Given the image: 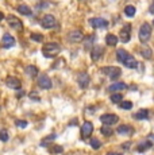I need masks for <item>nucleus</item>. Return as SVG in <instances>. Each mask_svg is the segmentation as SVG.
<instances>
[{"label":"nucleus","mask_w":154,"mask_h":155,"mask_svg":"<svg viewBox=\"0 0 154 155\" xmlns=\"http://www.w3.org/2000/svg\"><path fill=\"white\" fill-rule=\"evenodd\" d=\"M61 51V47L58 43L55 42H49V43H45L42 47V53L46 58H53Z\"/></svg>","instance_id":"1"},{"label":"nucleus","mask_w":154,"mask_h":155,"mask_svg":"<svg viewBox=\"0 0 154 155\" xmlns=\"http://www.w3.org/2000/svg\"><path fill=\"white\" fill-rule=\"evenodd\" d=\"M150 37H152V26L149 23H143L139 28V41L146 43L150 39Z\"/></svg>","instance_id":"2"},{"label":"nucleus","mask_w":154,"mask_h":155,"mask_svg":"<svg viewBox=\"0 0 154 155\" xmlns=\"http://www.w3.org/2000/svg\"><path fill=\"white\" fill-rule=\"evenodd\" d=\"M100 71H102L103 74H105V76H108L109 78H112V80L118 78V77L122 74V70L116 66H104L100 69Z\"/></svg>","instance_id":"3"},{"label":"nucleus","mask_w":154,"mask_h":155,"mask_svg":"<svg viewBox=\"0 0 154 155\" xmlns=\"http://www.w3.org/2000/svg\"><path fill=\"white\" fill-rule=\"evenodd\" d=\"M7 22H8V25H10V27L12 30H16V31H22V30H23L22 20L18 19V18L14 16V15H8V16H7Z\"/></svg>","instance_id":"4"},{"label":"nucleus","mask_w":154,"mask_h":155,"mask_svg":"<svg viewBox=\"0 0 154 155\" xmlns=\"http://www.w3.org/2000/svg\"><path fill=\"white\" fill-rule=\"evenodd\" d=\"M130 37H131V25H130V23H127V25H124L123 28L120 30L119 39H120V42L127 43L130 41Z\"/></svg>","instance_id":"5"},{"label":"nucleus","mask_w":154,"mask_h":155,"mask_svg":"<svg viewBox=\"0 0 154 155\" xmlns=\"http://www.w3.org/2000/svg\"><path fill=\"white\" fill-rule=\"evenodd\" d=\"M41 26L43 28H52L55 26V18L53 15H45V16L41 19Z\"/></svg>","instance_id":"6"},{"label":"nucleus","mask_w":154,"mask_h":155,"mask_svg":"<svg viewBox=\"0 0 154 155\" xmlns=\"http://www.w3.org/2000/svg\"><path fill=\"white\" fill-rule=\"evenodd\" d=\"M100 120H102L103 124H107V126H112V124L118 123V116L114 115V113H105V115L100 116Z\"/></svg>","instance_id":"7"},{"label":"nucleus","mask_w":154,"mask_h":155,"mask_svg":"<svg viewBox=\"0 0 154 155\" xmlns=\"http://www.w3.org/2000/svg\"><path fill=\"white\" fill-rule=\"evenodd\" d=\"M68 39L72 43H79L84 39V35H82V32L79 31V30H72V31L68 34Z\"/></svg>","instance_id":"8"},{"label":"nucleus","mask_w":154,"mask_h":155,"mask_svg":"<svg viewBox=\"0 0 154 155\" xmlns=\"http://www.w3.org/2000/svg\"><path fill=\"white\" fill-rule=\"evenodd\" d=\"M77 82H79L80 88L82 89L88 88V85H89V76L87 73H84V71H81V73L77 74Z\"/></svg>","instance_id":"9"},{"label":"nucleus","mask_w":154,"mask_h":155,"mask_svg":"<svg viewBox=\"0 0 154 155\" xmlns=\"http://www.w3.org/2000/svg\"><path fill=\"white\" fill-rule=\"evenodd\" d=\"M38 85H39V88H42V89H50L53 86L52 80H50L49 76H46V74L39 76V78H38Z\"/></svg>","instance_id":"10"},{"label":"nucleus","mask_w":154,"mask_h":155,"mask_svg":"<svg viewBox=\"0 0 154 155\" xmlns=\"http://www.w3.org/2000/svg\"><path fill=\"white\" fill-rule=\"evenodd\" d=\"M92 132H93V124L91 123V121H85L81 127V136L85 139L92 135Z\"/></svg>","instance_id":"11"},{"label":"nucleus","mask_w":154,"mask_h":155,"mask_svg":"<svg viewBox=\"0 0 154 155\" xmlns=\"http://www.w3.org/2000/svg\"><path fill=\"white\" fill-rule=\"evenodd\" d=\"M91 25H92L93 28H105V27H108V22L105 19H102V18H93V19H91Z\"/></svg>","instance_id":"12"},{"label":"nucleus","mask_w":154,"mask_h":155,"mask_svg":"<svg viewBox=\"0 0 154 155\" xmlns=\"http://www.w3.org/2000/svg\"><path fill=\"white\" fill-rule=\"evenodd\" d=\"M14 45H15V39H14L12 35L4 34V37H3V39H2V46L5 47V49H10V47H12Z\"/></svg>","instance_id":"13"},{"label":"nucleus","mask_w":154,"mask_h":155,"mask_svg":"<svg viewBox=\"0 0 154 155\" xmlns=\"http://www.w3.org/2000/svg\"><path fill=\"white\" fill-rule=\"evenodd\" d=\"M5 84L12 89H20V84H22V82H20V80L16 78V77L10 76V77H7V80H5Z\"/></svg>","instance_id":"14"},{"label":"nucleus","mask_w":154,"mask_h":155,"mask_svg":"<svg viewBox=\"0 0 154 155\" xmlns=\"http://www.w3.org/2000/svg\"><path fill=\"white\" fill-rule=\"evenodd\" d=\"M102 55H103V47L95 46L92 49V51H91V58H92V61H99Z\"/></svg>","instance_id":"15"},{"label":"nucleus","mask_w":154,"mask_h":155,"mask_svg":"<svg viewBox=\"0 0 154 155\" xmlns=\"http://www.w3.org/2000/svg\"><path fill=\"white\" fill-rule=\"evenodd\" d=\"M124 89H127V85L124 82H115V84L109 85L108 91L109 92H122Z\"/></svg>","instance_id":"16"},{"label":"nucleus","mask_w":154,"mask_h":155,"mask_svg":"<svg viewBox=\"0 0 154 155\" xmlns=\"http://www.w3.org/2000/svg\"><path fill=\"white\" fill-rule=\"evenodd\" d=\"M123 64H124V66L129 68V69H135V68H137V65H138V62H137V59H135L134 57L129 55L126 59H124Z\"/></svg>","instance_id":"17"},{"label":"nucleus","mask_w":154,"mask_h":155,"mask_svg":"<svg viewBox=\"0 0 154 155\" xmlns=\"http://www.w3.org/2000/svg\"><path fill=\"white\" fill-rule=\"evenodd\" d=\"M16 10H18V12H19V14L26 15V16H30V15L32 14L31 8L28 7V5H26V4H19V5H18Z\"/></svg>","instance_id":"18"},{"label":"nucleus","mask_w":154,"mask_h":155,"mask_svg":"<svg viewBox=\"0 0 154 155\" xmlns=\"http://www.w3.org/2000/svg\"><path fill=\"white\" fill-rule=\"evenodd\" d=\"M118 134H120V135H130V134H132L134 132V130H132L130 126H120V127H118Z\"/></svg>","instance_id":"19"},{"label":"nucleus","mask_w":154,"mask_h":155,"mask_svg":"<svg viewBox=\"0 0 154 155\" xmlns=\"http://www.w3.org/2000/svg\"><path fill=\"white\" fill-rule=\"evenodd\" d=\"M134 117L137 119V120H146V119H149V112H147L146 109H139L134 115Z\"/></svg>","instance_id":"20"},{"label":"nucleus","mask_w":154,"mask_h":155,"mask_svg":"<svg viewBox=\"0 0 154 155\" xmlns=\"http://www.w3.org/2000/svg\"><path fill=\"white\" fill-rule=\"evenodd\" d=\"M25 71H26V74H27L28 77H31V78H34V77L38 74V69L35 66H32V65H28V66H26Z\"/></svg>","instance_id":"21"},{"label":"nucleus","mask_w":154,"mask_h":155,"mask_svg":"<svg viewBox=\"0 0 154 155\" xmlns=\"http://www.w3.org/2000/svg\"><path fill=\"white\" fill-rule=\"evenodd\" d=\"M129 57V53L126 51V50H123V49H119L116 51V59L119 62H124V59Z\"/></svg>","instance_id":"22"},{"label":"nucleus","mask_w":154,"mask_h":155,"mask_svg":"<svg viewBox=\"0 0 154 155\" xmlns=\"http://www.w3.org/2000/svg\"><path fill=\"white\" fill-rule=\"evenodd\" d=\"M118 41L119 39H118L114 34H108L107 37H105V43H107L108 46H115V45L118 43Z\"/></svg>","instance_id":"23"},{"label":"nucleus","mask_w":154,"mask_h":155,"mask_svg":"<svg viewBox=\"0 0 154 155\" xmlns=\"http://www.w3.org/2000/svg\"><path fill=\"white\" fill-rule=\"evenodd\" d=\"M135 12H137V10H135V7H134V5H127V7L124 8V14H126L129 18L134 16Z\"/></svg>","instance_id":"24"},{"label":"nucleus","mask_w":154,"mask_h":155,"mask_svg":"<svg viewBox=\"0 0 154 155\" xmlns=\"http://www.w3.org/2000/svg\"><path fill=\"white\" fill-rule=\"evenodd\" d=\"M102 134L103 135H105V136H111L112 135V128L109 127V126H107V124H104V127H102Z\"/></svg>","instance_id":"25"},{"label":"nucleus","mask_w":154,"mask_h":155,"mask_svg":"<svg viewBox=\"0 0 154 155\" xmlns=\"http://www.w3.org/2000/svg\"><path fill=\"white\" fill-rule=\"evenodd\" d=\"M119 104H120L119 107H120L122 109H131V108H132V103H131V101H123V100H122Z\"/></svg>","instance_id":"26"},{"label":"nucleus","mask_w":154,"mask_h":155,"mask_svg":"<svg viewBox=\"0 0 154 155\" xmlns=\"http://www.w3.org/2000/svg\"><path fill=\"white\" fill-rule=\"evenodd\" d=\"M122 100H123V94H120V93H115V94H112L111 96L112 103H120Z\"/></svg>","instance_id":"27"},{"label":"nucleus","mask_w":154,"mask_h":155,"mask_svg":"<svg viewBox=\"0 0 154 155\" xmlns=\"http://www.w3.org/2000/svg\"><path fill=\"white\" fill-rule=\"evenodd\" d=\"M149 147H152V143H150V142H145V143H142V144L138 146V151H145V150H147Z\"/></svg>","instance_id":"28"},{"label":"nucleus","mask_w":154,"mask_h":155,"mask_svg":"<svg viewBox=\"0 0 154 155\" xmlns=\"http://www.w3.org/2000/svg\"><path fill=\"white\" fill-rule=\"evenodd\" d=\"M91 146H92V148H95V150H99L102 147V143L97 140V139H91Z\"/></svg>","instance_id":"29"},{"label":"nucleus","mask_w":154,"mask_h":155,"mask_svg":"<svg viewBox=\"0 0 154 155\" xmlns=\"http://www.w3.org/2000/svg\"><path fill=\"white\" fill-rule=\"evenodd\" d=\"M31 39L35 42H42L43 41V35L42 34H31Z\"/></svg>","instance_id":"30"},{"label":"nucleus","mask_w":154,"mask_h":155,"mask_svg":"<svg viewBox=\"0 0 154 155\" xmlns=\"http://www.w3.org/2000/svg\"><path fill=\"white\" fill-rule=\"evenodd\" d=\"M0 140L2 142H7L8 140V132L5 130H2V132H0Z\"/></svg>","instance_id":"31"},{"label":"nucleus","mask_w":154,"mask_h":155,"mask_svg":"<svg viewBox=\"0 0 154 155\" xmlns=\"http://www.w3.org/2000/svg\"><path fill=\"white\" fill-rule=\"evenodd\" d=\"M141 54H142V57H145V58H150V57H152V50L150 49H143L141 51Z\"/></svg>","instance_id":"32"},{"label":"nucleus","mask_w":154,"mask_h":155,"mask_svg":"<svg viewBox=\"0 0 154 155\" xmlns=\"http://www.w3.org/2000/svg\"><path fill=\"white\" fill-rule=\"evenodd\" d=\"M15 126L19 127V128H25L26 126H27V121H26V120H16L15 121Z\"/></svg>","instance_id":"33"},{"label":"nucleus","mask_w":154,"mask_h":155,"mask_svg":"<svg viewBox=\"0 0 154 155\" xmlns=\"http://www.w3.org/2000/svg\"><path fill=\"white\" fill-rule=\"evenodd\" d=\"M50 153H57V154H60V153H62V147H61V146H53V147L50 148Z\"/></svg>","instance_id":"34"},{"label":"nucleus","mask_w":154,"mask_h":155,"mask_svg":"<svg viewBox=\"0 0 154 155\" xmlns=\"http://www.w3.org/2000/svg\"><path fill=\"white\" fill-rule=\"evenodd\" d=\"M54 138H55V135H49V136H47V138L45 139V140H43L42 143H41V144H47V143H49V142H52Z\"/></svg>","instance_id":"35"},{"label":"nucleus","mask_w":154,"mask_h":155,"mask_svg":"<svg viewBox=\"0 0 154 155\" xmlns=\"http://www.w3.org/2000/svg\"><path fill=\"white\" fill-rule=\"evenodd\" d=\"M92 39H93V37H91L89 39H87V42H85V49H89L91 47V45H92Z\"/></svg>","instance_id":"36"},{"label":"nucleus","mask_w":154,"mask_h":155,"mask_svg":"<svg viewBox=\"0 0 154 155\" xmlns=\"http://www.w3.org/2000/svg\"><path fill=\"white\" fill-rule=\"evenodd\" d=\"M149 11H150L152 14H154V2L152 3V5H150V10H149Z\"/></svg>","instance_id":"37"},{"label":"nucleus","mask_w":154,"mask_h":155,"mask_svg":"<svg viewBox=\"0 0 154 155\" xmlns=\"http://www.w3.org/2000/svg\"><path fill=\"white\" fill-rule=\"evenodd\" d=\"M3 19H4V14L0 12V20H3Z\"/></svg>","instance_id":"38"},{"label":"nucleus","mask_w":154,"mask_h":155,"mask_svg":"<svg viewBox=\"0 0 154 155\" xmlns=\"http://www.w3.org/2000/svg\"><path fill=\"white\" fill-rule=\"evenodd\" d=\"M107 155H120L119 153H108Z\"/></svg>","instance_id":"39"},{"label":"nucleus","mask_w":154,"mask_h":155,"mask_svg":"<svg viewBox=\"0 0 154 155\" xmlns=\"http://www.w3.org/2000/svg\"><path fill=\"white\" fill-rule=\"evenodd\" d=\"M153 25H154V22H153Z\"/></svg>","instance_id":"40"}]
</instances>
